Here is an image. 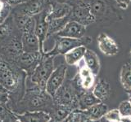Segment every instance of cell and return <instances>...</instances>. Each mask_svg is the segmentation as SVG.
Returning <instances> with one entry per match:
<instances>
[{
    "label": "cell",
    "instance_id": "cell-9",
    "mask_svg": "<svg viewBox=\"0 0 131 122\" xmlns=\"http://www.w3.org/2000/svg\"><path fill=\"white\" fill-rule=\"evenodd\" d=\"M3 51L8 61L16 63L20 55L24 52L21 39L16 36H11L8 40L4 42Z\"/></svg>",
    "mask_w": 131,
    "mask_h": 122
},
{
    "label": "cell",
    "instance_id": "cell-29",
    "mask_svg": "<svg viewBox=\"0 0 131 122\" xmlns=\"http://www.w3.org/2000/svg\"><path fill=\"white\" fill-rule=\"evenodd\" d=\"M83 114H84V111H82V110L79 108L72 110L71 114H70L67 118L68 122H80L82 116H83Z\"/></svg>",
    "mask_w": 131,
    "mask_h": 122
},
{
    "label": "cell",
    "instance_id": "cell-18",
    "mask_svg": "<svg viewBox=\"0 0 131 122\" xmlns=\"http://www.w3.org/2000/svg\"><path fill=\"white\" fill-rule=\"evenodd\" d=\"M83 59L84 64L89 68V70L93 73L94 76L96 77L99 74L101 64H100L99 57L97 55L95 52L87 49L85 51Z\"/></svg>",
    "mask_w": 131,
    "mask_h": 122
},
{
    "label": "cell",
    "instance_id": "cell-13",
    "mask_svg": "<svg viewBox=\"0 0 131 122\" xmlns=\"http://www.w3.org/2000/svg\"><path fill=\"white\" fill-rule=\"evenodd\" d=\"M20 5H22V7H20L17 13L35 17L43 11L48 4L45 3L44 0H29Z\"/></svg>",
    "mask_w": 131,
    "mask_h": 122
},
{
    "label": "cell",
    "instance_id": "cell-38",
    "mask_svg": "<svg viewBox=\"0 0 131 122\" xmlns=\"http://www.w3.org/2000/svg\"><path fill=\"white\" fill-rule=\"evenodd\" d=\"M11 122H20V120H19L17 119V118H16V117L15 116V117H14V119L12 120Z\"/></svg>",
    "mask_w": 131,
    "mask_h": 122
},
{
    "label": "cell",
    "instance_id": "cell-32",
    "mask_svg": "<svg viewBox=\"0 0 131 122\" xmlns=\"http://www.w3.org/2000/svg\"><path fill=\"white\" fill-rule=\"evenodd\" d=\"M7 5H9L10 7L12 6H17V5H20L24 3H26L29 0H3Z\"/></svg>",
    "mask_w": 131,
    "mask_h": 122
},
{
    "label": "cell",
    "instance_id": "cell-14",
    "mask_svg": "<svg viewBox=\"0 0 131 122\" xmlns=\"http://www.w3.org/2000/svg\"><path fill=\"white\" fill-rule=\"evenodd\" d=\"M15 26L24 34L28 32H34L35 27V18L21 13H16L12 16Z\"/></svg>",
    "mask_w": 131,
    "mask_h": 122
},
{
    "label": "cell",
    "instance_id": "cell-44",
    "mask_svg": "<svg viewBox=\"0 0 131 122\" xmlns=\"http://www.w3.org/2000/svg\"><path fill=\"white\" fill-rule=\"evenodd\" d=\"M0 122H3V121H2V120H0Z\"/></svg>",
    "mask_w": 131,
    "mask_h": 122
},
{
    "label": "cell",
    "instance_id": "cell-35",
    "mask_svg": "<svg viewBox=\"0 0 131 122\" xmlns=\"http://www.w3.org/2000/svg\"><path fill=\"white\" fill-rule=\"evenodd\" d=\"M5 7H6V3L3 0H0V12L4 9Z\"/></svg>",
    "mask_w": 131,
    "mask_h": 122
},
{
    "label": "cell",
    "instance_id": "cell-11",
    "mask_svg": "<svg viewBox=\"0 0 131 122\" xmlns=\"http://www.w3.org/2000/svg\"><path fill=\"white\" fill-rule=\"evenodd\" d=\"M85 33L86 26L75 20H69L65 27L56 35L71 38H82L85 36Z\"/></svg>",
    "mask_w": 131,
    "mask_h": 122
},
{
    "label": "cell",
    "instance_id": "cell-4",
    "mask_svg": "<svg viewBox=\"0 0 131 122\" xmlns=\"http://www.w3.org/2000/svg\"><path fill=\"white\" fill-rule=\"evenodd\" d=\"M90 11L95 18V22L119 19V15L108 0H89Z\"/></svg>",
    "mask_w": 131,
    "mask_h": 122
},
{
    "label": "cell",
    "instance_id": "cell-41",
    "mask_svg": "<svg viewBox=\"0 0 131 122\" xmlns=\"http://www.w3.org/2000/svg\"><path fill=\"white\" fill-rule=\"evenodd\" d=\"M48 122H55V121H54V120H52V119H51V120H49Z\"/></svg>",
    "mask_w": 131,
    "mask_h": 122
},
{
    "label": "cell",
    "instance_id": "cell-22",
    "mask_svg": "<svg viewBox=\"0 0 131 122\" xmlns=\"http://www.w3.org/2000/svg\"><path fill=\"white\" fill-rule=\"evenodd\" d=\"M108 111V108L103 102H101L99 103L92 106L84 111V113L86 116H88L90 119L93 120H96L103 117L105 113Z\"/></svg>",
    "mask_w": 131,
    "mask_h": 122
},
{
    "label": "cell",
    "instance_id": "cell-2",
    "mask_svg": "<svg viewBox=\"0 0 131 122\" xmlns=\"http://www.w3.org/2000/svg\"><path fill=\"white\" fill-rule=\"evenodd\" d=\"M54 56L44 55L41 62L30 75V82L34 86L45 89L47 81L54 70Z\"/></svg>",
    "mask_w": 131,
    "mask_h": 122
},
{
    "label": "cell",
    "instance_id": "cell-15",
    "mask_svg": "<svg viewBox=\"0 0 131 122\" xmlns=\"http://www.w3.org/2000/svg\"><path fill=\"white\" fill-rule=\"evenodd\" d=\"M20 122H48L51 120L49 113L44 111H28L15 116Z\"/></svg>",
    "mask_w": 131,
    "mask_h": 122
},
{
    "label": "cell",
    "instance_id": "cell-42",
    "mask_svg": "<svg viewBox=\"0 0 131 122\" xmlns=\"http://www.w3.org/2000/svg\"><path fill=\"white\" fill-rule=\"evenodd\" d=\"M129 55H130V59H131V51H130V53H129Z\"/></svg>",
    "mask_w": 131,
    "mask_h": 122
},
{
    "label": "cell",
    "instance_id": "cell-28",
    "mask_svg": "<svg viewBox=\"0 0 131 122\" xmlns=\"http://www.w3.org/2000/svg\"><path fill=\"white\" fill-rule=\"evenodd\" d=\"M118 110L120 112L122 117L131 116V103L129 100L122 101L119 104Z\"/></svg>",
    "mask_w": 131,
    "mask_h": 122
},
{
    "label": "cell",
    "instance_id": "cell-36",
    "mask_svg": "<svg viewBox=\"0 0 131 122\" xmlns=\"http://www.w3.org/2000/svg\"><path fill=\"white\" fill-rule=\"evenodd\" d=\"M121 122H131V116H125L122 117Z\"/></svg>",
    "mask_w": 131,
    "mask_h": 122
},
{
    "label": "cell",
    "instance_id": "cell-39",
    "mask_svg": "<svg viewBox=\"0 0 131 122\" xmlns=\"http://www.w3.org/2000/svg\"><path fill=\"white\" fill-rule=\"evenodd\" d=\"M128 93H129V101L130 102V103H131V91L130 92H128Z\"/></svg>",
    "mask_w": 131,
    "mask_h": 122
},
{
    "label": "cell",
    "instance_id": "cell-7",
    "mask_svg": "<svg viewBox=\"0 0 131 122\" xmlns=\"http://www.w3.org/2000/svg\"><path fill=\"white\" fill-rule=\"evenodd\" d=\"M67 72V66L65 64H61L54 68L45 85V91L50 96L53 97L57 89L63 85L66 81Z\"/></svg>",
    "mask_w": 131,
    "mask_h": 122
},
{
    "label": "cell",
    "instance_id": "cell-25",
    "mask_svg": "<svg viewBox=\"0 0 131 122\" xmlns=\"http://www.w3.org/2000/svg\"><path fill=\"white\" fill-rule=\"evenodd\" d=\"M13 24V19L9 16L3 22L0 23V42H5L12 35L14 29Z\"/></svg>",
    "mask_w": 131,
    "mask_h": 122
},
{
    "label": "cell",
    "instance_id": "cell-40",
    "mask_svg": "<svg viewBox=\"0 0 131 122\" xmlns=\"http://www.w3.org/2000/svg\"><path fill=\"white\" fill-rule=\"evenodd\" d=\"M68 118V117H67ZM67 119H65V120H61V121H60V122H68V119H67Z\"/></svg>",
    "mask_w": 131,
    "mask_h": 122
},
{
    "label": "cell",
    "instance_id": "cell-20",
    "mask_svg": "<svg viewBox=\"0 0 131 122\" xmlns=\"http://www.w3.org/2000/svg\"><path fill=\"white\" fill-rule=\"evenodd\" d=\"M99 103L101 101L93 95L92 89L84 90L79 95V109L82 111Z\"/></svg>",
    "mask_w": 131,
    "mask_h": 122
},
{
    "label": "cell",
    "instance_id": "cell-8",
    "mask_svg": "<svg viewBox=\"0 0 131 122\" xmlns=\"http://www.w3.org/2000/svg\"><path fill=\"white\" fill-rule=\"evenodd\" d=\"M43 57V55L40 51L26 52L24 51L20 55L19 59L16 61L18 67L24 70L26 72L31 73L34 72L35 68L38 66Z\"/></svg>",
    "mask_w": 131,
    "mask_h": 122
},
{
    "label": "cell",
    "instance_id": "cell-10",
    "mask_svg": "<svg viewBox=\"0 0 131 122\" xmlns=\"http://www.w3.org/2000/svg\"><path fill=\"white\" fill-rule=\"evenodd\" d=\"M72 81L78 88L84 90H89L93 89L95 84V76L84 64L83 66H80L79 72Z\"/></svg>",
    "mask_w": 131,
    "mask_h": 122
},
{
    "label": "cell",
    "instance_id": "cell-31",
    "mask_svg": "<svg viewBox=\"0 0 131 122\" xmlns=\"http://www.w3.org/2000/svg\"><path fill=\"white\" fill-rule=\"evenodd\" d=\"M115 2L119 6V7L125 10L128 8L129 3H131V0H115Z\"/></svg>",
    "mask_w": 131,
    "mask_h": 122
},
{
    "label": "cell",
    "instance_id": "cell-26",
    "mask_svg": "<svg viewBox=\"0 0 131 122\" xmlns=\"http://www.w3.org/2000/svg\"><path fill=\"white\" fill-rule=\"evenodd\" d=\"M103 117L109 122H121V118H122L118 108L108 110V111L105 113Z\"/></svg>",
    "mask_w": 131,
    "mask_h": 122
},
{
    "label": "cell",
    "instance_id": "cell-34",
    "mask_svg": "<svg viewBox=\"0 0 131 122\" xmlns=\"http://www.w3.org/2000/svg\"><path fill=\"white\" fill-rule=\"evenodd\" d=\"M80 122H93V120L92 119H90V118L86 116L85 114L84 113L83 114V116H82V119H81V121Z\"/></svg>",
    "mask_w": 131,
    "mask_h": 122
},
{
    "label": "cell",
    "instance_id": "cell-33",
    "mask_svg": "<svg viewBox=\"0 0 131 122\" xmlns=\"http://www.w3.org/2000/svg\"><path fill=\"white\" fill-rule=\"evenodd\" d=\"M77 0H53V2L55 3H67L70 5H73Z\"/></svg>",
    "mask_w": 131,
    "mask_h": 122
},
{
    "label": "cell",
    "instance_id": "cell-23",
    "mask_svg": "<svg viewBox=\"0 0 131 122\" xmlns=\"http://www.w3.org/2000/svg\"><path fill=\"white\" fill-rule=\"evenodd\" d=\"M72 110L73 109H71L69 107L54 104L52 106L51 114H49V115L51 116V119L53 120L55 122H60L61 120L67 119L70 114H71Z\"/></svg>",
    "mask_w": 131,
    "mask_h": 122
},
{
    "label": "cell",
    "instance_id": "cell-3",
    "mask_svg": "<svg viewBox=\"0 0 131 122\" xmlns=\"http://www.w3.org/2000/svg\"><path fill=\"white\" fill-rule=\"evenodd\" d=\"M55 36V45L51 51L45 53L44 55H49L56 57L57 55H65L73 48L80 46H88L92 42V38L84 36L82 38H71L66 37Z\"/></svg>",
    "mask_w": 131,
    "mask_h": 122
},
{
    "label": "cell",
    "instance_id": "cell-43",
    "mask_svg": "<svg viewBox=\"0 0 131 122\" xmlns=\"http://www.w3.org/2000/svg\"><path fill=\"white\" fill-rule=\"evenodd\" d=\"M80 1H84V0H80Z\"/></svg>",
    "mask_w": 131,
    "mask_h": 122
},
{
    "label": "cell",
    "instance_id": "cell-21",
    "mask_svg": "<svg viewBox=\"0 0 131 122\" xmlns=\"http://www.w3.org/2000/svg\"><path fill=\"white\" fill-rule=\"evenodd\" d=\"M70 20V16H66L63 18L59 19H52L49 20L48 24V31H47V39L52 36L56 35L57 33H59L65 25L68 23Z\"/></svg>",
    "mask_w": 131,
    "mask_h": 122
},
{
    "label": "cell",
    "instance_id": "cell-30",
    "mask_svg": "<svg viewBox=\"0 0 131 122\" xmlns=\"http://www.w3.org/2000/svg\"><path fill=\"white\" fill-rule=\"evenodd\" d=\"M9 95L10 91L3 85L0 83V103L6 104L9 99Z\"/></svg>",
    "mask_w": 131,
    "mask_h": 122
},
{
    "label": "cell",
    "instance_id": "cell-24",
    "mask_svg": "<svg viewBox=\"0 0 131 122\" xmlns=\"http://www.w3.org/2000/svg\"><path fill=\"white\" fill-rule=\"evenodd\" d=\"M120 81L127 92L131 91V62L122 65L120 72Z\"/></svg>",
    "mask_w": 131,
    "mask_h": 122
},
{
    "label": "cell",
    "instance_id": "cell-1",
    "mask_svg": "<svg viewBox=\"0 0 131 122\" xmlns=\"http://www.w3.org/2000/svg\"><path fill=\"white\" fill-rule=\"evenodd\" d=\"M83 91L76 86L73 81H65L53 95V103L69 107L73 110L79 108V95Z\"/></svg>",
    "mask_w": 131,
    "mask_h": 122
},
{
    "label": "cell",
    "instance_id": "cell-37",
    "mask_svg": "<svg viewBox=\"0 0 131 122\" xmlns=\"http://www.w3.org/2000/svg\"><path fill=\"white\" fill-rule=\"evenodd\" d=\"M93 122H109V121L106 120L104 117H102V118H100V119H98V120H93Z\"/></svg>",
    "mask_w": 131,
    "mask_h": 122
},
{
    "label": "cell",
    "instance_id": "cell-27",
    "mask_svg": "<svg viewBox=\"0 0 131 122\" xmlns=\"http://www.w3.org/2000/svg\"><path fill=\"white\" fill-rule=\"evenodd\" d=\"M13 119V115L6 108L5 104L0 103V120L3 122H11Z\"/></svg>",
    "mask_w": 131,
    "mask_h": 122
},
{
    "label": "cell",
    "instance_id": "cell-12",
    "mask_svg": "<svg viewBox=\"0 0 131 122\" xmlns=\"http://www.w3.org/2000/svg\"><path fill=\"white\" fill-rule=\"evenodd\" d=\"M97 46L100 51L107 56H113L119 52L116 42L105 33H101L97 38Z\"/></svg>",
    "mask_w": 131,
    "mask_h": 122
},
{
    "label": "cell",
    "instance_id": "cell-5",
    "mask_svg": "<svg viewBox=\"0 0 131 122\" xmlns=\"http://www.w3.org/2000/svg\"><path fill=\"white\" fill-rule=\"evenodd\" d=\"M70 20H75L84 26H89L95 22V18L90 11L89 0H77L73 4L72 11L70 14Z\"/></svg>",
    "mask_w": 131,
    "mask_h": 122
},
{
    "label": "cell",
    "instance_id": "cell-19",
    "mask_svg": "<svg viewBox=\"0 0 131 122\" xmlns=\"http://www.w3.org/2000/svg\"><path fill=\"white\" fill-rule=\"evenodd\" d=\"M87 50L85 46H80L73 48L72 50L68 51L64 55L66 64L67 65H76L80 62L81 59H83L85 51Z\"/></svg>",
    "mask_w": 131,
    "mask_h": 122
},
{
    "label": "cell",
    "instance_id": "cell-16",
    "mask_svg": "<svg viewBox=\"0 0 131 122\" xmlns=\"http://www.w3.org/2000/svg\"><path fill=\"white\" fill-rule=\"evenodd\" d=\"M21 42L23 46V50L26 52L32 51H40V43L38 37L35 32L24 33L21 35Z\"/></svg>",
    "mask_w": 131,
    "mask_h": 122
},
{
    "label": "cell",
    "instance_id": "cell-6",
    "mask_svg": "<svg viewBox=\"0 0 131 122\" xmlns=\"http://www.w3.org/2000/svg\"><path fill=\"white\" fill-rule=\"evenodd\" d=\"M19 77L5 57L0 54V83L10 92L17 88Z\"/></svg>",
    "mask_w": 131,
    "mask_h": 122
},
{
    "label": "cell",
    "instance_id": "cell-17",
    "mask_svg": "<svg viewBox=\"0 0 131 122\" xmlns=\"http://www.w3.org/2000/svg\"><path fill=\"white\" fill-rule=\"evenodd\" d=\"M93 95L101 102L106 101L111 95V87L109 83L103 78H98L92 89Z\"/></svg>",
    "mask_w": 131,
    "mask_h": 122
}]
</instances>
